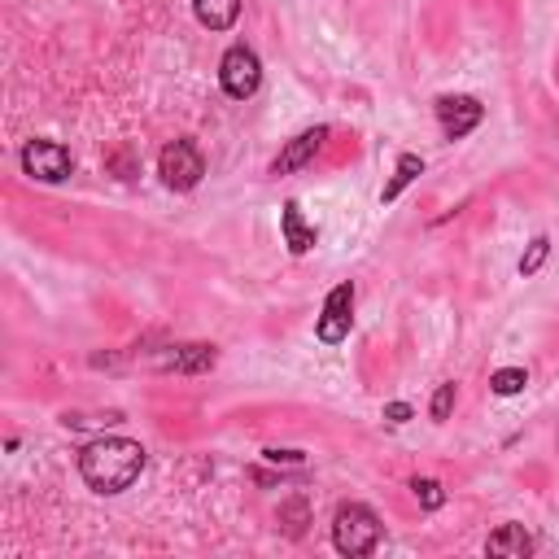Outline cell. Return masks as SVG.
Masks as SVG:
<instances>
[{
    "mask_svg": "<svg viewBox=\"0 0 559 559\" xmlns=\"http://www.w3.org/2000/svg\"><path fill=\"white\" fill-rule=\"evenodd\" d=\"M79 472L96 493H122L144 472V445L131 437H96L83 445Z\"/></svg>",
    "mask_w": 559,
    "mask_h": 559,
    "instance_id": "cell-1",
    "label": "cell"
},
{
    "mask_svg": "<svg viewBox=\"0 0 559 559\" xmlns=\"http://www.w3.org/2000/svg\"><path fill=\"white\" fill-rule=\"evenodd\" d=\"M332 542L341 555L358 559V555H371L376 542H380V520L371 507L362 502H341L336 515H332Z\"/></svg>",
    "mask_w": 559,
    "mask_h": 559,
    "instance_id": "cell-2",
    "label": "cell"
},
{
    "mask_svg": "<svg viewBox=\"0 0 559 559\" xmlns=\"http://www.w3.org/2000/svg\"><path fill=\"white\" fill-rule=\"evenodd\" d=\"M157 175H162L166 188L188 192V188L201 183V175H205V157H201V148H197L192 140H175V144L162 148V157H157Z\"/></svg>",
    "mask_w": 559,
    "mask_h": 559,
    "instance_id": "cell-3",
    "label": "cell"
},
{
    "mask_svg": "<svg viewBox=\"0 0 559 559\" xmlns=\"http://www.w3.org/2000/svg\"><path fill=\"white\" fill-rule=\"evenodd\" d=\"M218 79H223V92L236 96V100H249L258 87H262V61L253 48L245 44H231L218 61Z\"/></svg>",
    "mask_w": 559,
    "mask_h": 559,
    "instance_id": "cell-4",
    "label": "cell"
},
{
    "mask_svg": "<svg viewBox=\"0 0 559 559\" xmlns=\"http://www.w3.org/2000/svg\"><path fill=\"white\" fill-rule=\"evenodd\" d=\"M22 170H26L31 179H39V183H61V179H70L74 157H70V148L57 144V140H31V144L22 148Z\"/></svg>",
    "mask_w": 559,
    "mask_h": 559,
    "instance_id": "cell-5",
    "label": "cell"
},
{
    "mask_svg": "<svg viewBox=\"0 0 559 559\" xmlns=\"http://www.w3.org/2000/svg\"><path fill=\"white\" fill-rule=\"evenodd\" d=\"M349 323H354V284H336L323 301V314H319L314 332H319L323 345H341L349 336Z\"/></svg>",
    "mask_w": 559,
    "mask_h": 559,
    "instance_id": "cell-6",
    "label": "cell"
},
{
    "mask_svg": "<svg viewBox=\"0 0 559 559\" xmlns=\"http://www.w3.org/2000/svg\"><path fill=\"white\" fill-rule=\"evenodd\" d=\"M437 122H441V131H445V140H463L476 122H480V100L476 96H437Z\"/></svg>",
    "mask_w": 559,
    "mask_h": 559,
    "instance_id": "cell-7",
    "label": "cell"
},
{
    "mask_svg": "<svg viewBox=\"0 0 559 559\" xmlns=\"http://www.w3.org/2000/svg\"><path fill=\"white\" fill-rule=\"evenodd\" d=\"M323 140H328V127H306L301 135H293V140L280 148V157L271 162V175H288V170L306 166V162L323 148Z\"/></svg>",
    "mask_w": 559,
    "mask_h": 559,
    "instance_id": "cell-8",
    "label": "cell"
},
{
    "mask_svg": "<svg viewBox=\"0 0 559 559\" xmlns=\"http://www.w3.org/2000/svg\"><path fill=\"white\" fill-rule=\"evenodd\" d=\"M214 358H218L214 345H170L157 362H162L166 371H188V376H192V371H210Z\"/></svg>",
    "mask_w": 559,
    "mask_h": 559,
    "instance_id": "cell-9",
    "label": "cell"
},
{
    "mask_svg": "<svg viewBox=\"0 0 559 559\" xmlns=\"http://www.w3.org/2000/svg\"><path fill=\"white\" fill-rule=\"evenodd\" d=\"M280 227H284V245H288L293 253H310V249H314V240H319V231L301 218V205H297V201H288V205H284Z\"/></svg>",
    "mask_w": 559,
    "mask_h": 559,
    "instance_id": "cell-10",
    "label": "cell"
},
{
    "mask_svg": "<svg viewBox=\"0 0 559 559\" xmlns=\"http://www.w3.org/2000/svg\"><path fill=\"white\" fill-rule=\"evenodd\" d=\"M485 550H489V555H502V559H524V555L533 550V537L524 533V524H502V528L489 537Z\"/></svg>",
    "mask_w": 559,
    "mask_h": 559,
    "instance_id": "cell-11",
    "label": "cell"
},
{
    "mask_svg": "<svg viewBox=\"0 0 559 559\" xmlns=\"http://www.w3.org/2000/svg\"><path fill=\"white\" fill-rule=\"evenodd\" d=\"M192 9H197V22L210 31H227L240 17V0H192Z\"/></svg>",
    "mask_w": 559,
    "mask_h": 559,
    "instance_id": "cell-12",
    "label": "cell"
},
{
    "mask_svg": "<svg viewBox=\"0 0 559 559\" xmlns=\"http://www.w3.org/2000/svg\"><path fill=\"white\" fill-rule=\"evenodd\" d=\"M415 175H424V157H419V153H402V157H397L393 179H389V183H384V192H380V201H397V192H402Z\"/></svg>",
    "mask_w": 559,
    "mask_h": 559,
    "instance_id": "cell-13",
    "label": "cell"
},
{
    "mask_svg": "<svg viewBox=\"0 0 559 559\" xmlns=\"http://www.w3.org/2000/svg\"><path fill=\"white\" fill-rule=\"evenodd\" d=\"M524 384H528L524 367H502V371H493V376H489V389H493L498 397H511V393H520Z\"/></svg>",
    "mask_w": 559,
    "mask_h": 559,
    "instance_id": "cell-14",
    "label": "cell"
},
{
    "mask_svg": "<svg viewBox=\"0 0 559 559\" xmlns=\"http://www.w3.org/2000/svg\"><path fill=\"white\" fill-rule=\"evenodd\" d=\"M546 253H550V240H546V236L528 240V253L520 258V275H537V271H542V262H546Z\"/></svg>",
    "mask_w": 559,
    "mask_h": 559,
    "instance_id": "cell-15",
    "label": "cell"
},
{
    "mask_svg": "<svg viewBox=\"0 0 559 559\" xmlns=\"http://www.w3.org/2000/svg\"><path fill=\"white\" fill-rule=\"evenodd\" d=\"M450 411H454V380L437 384V393H432V419H450Z\"/></svg>",
    "mask_w": 559,
    "mask_h": 559,
    "instance_id": "cell-16",
    "label": "cell"
},
{
    "mask_svg": "<svg viewBox=\"0 0 559 559\" xmlns=\"http://www.w3.org/2000/svg\"><path fill=\"white\" fill-rule=\"evenodd\" d=\"M411 489H415V498H419V502H424L428 511H437V507L445 502V493H441V485H437V480H428V476H424V480H415Z\"/></svg>",
    "mask_w": 559,
    "mask_h": 559,
    "instance_id": "cell-17",
    "label": "cell"
},
{
    "mask_svg": "<svg viewBox=\"0 0 559 559\" xmlns=\"http://www.w3.org/2000/svg\"><path fill=\"white\" fill-rule=\"evenodd\" d=\"M280 515L288 520V524H284V528H288V537H301V528H306V524H301V520H306V507H301V502H288Z\"/></svg>",
    "mask_w": 559,
    "mask_h": 559,
    "instance_id": "cell-18",
    "label": "cell"
},
{
    "mask_svg": "<svg viewBox=\"0 0 559 559\" xmlns=\"http://www.w3.org/2000/svg\"><path fill=\"white\" fill-rule=\"evenodd\" d=\"M384 419H389V424H406V419H411V406H406V402H389V406H384Z\"/></svg>",
    "mask_w": 559,
    "mask_h": 559,
    "instance_id": "cell-19",
    "label": "cell"
},
{
    "mask_svg": "<svg viewBox=\"0 0 559 559\" xmlns=\"http://www.w3.org/2000/svg\"><path fill=\"white\" fill-rule=\"evenodd\" d=\"M266 459H271V463H301L297 450H266Z\"/></svg>",
    "mask_w": 559,
    "mask_h": 559,
    "instance_id": "cell-20",
    "label": "cell"
}]
</instances>
